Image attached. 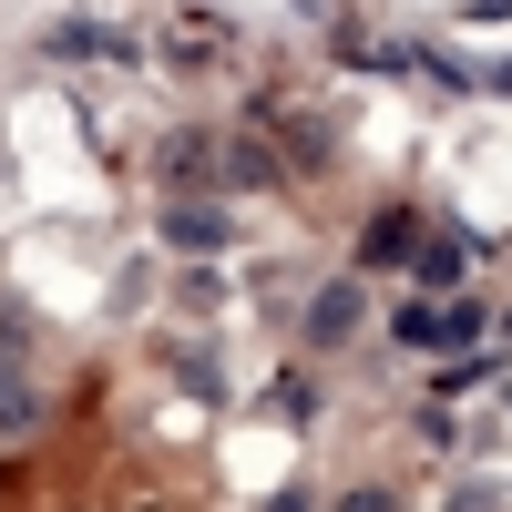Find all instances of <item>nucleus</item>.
Instances as JSON below:
<instances>
[{
	"mask_svg": "<svg viewBox=\"0 0 512 512\" xmlns=\"http://www.w3.org/2000/svg\"><path fill=\"white\" fill-rule=\"evenodd\" d=\"M482 328H492V318H482V308H461V297H451V308H441V297H400V308H390V338H400V349H420V359L472 349Z\"/></svg>",
	"mask_w": 512,
	"mask_h": 512,
	"instance_id": "nucleus-1",
	"label": "nucleus"
},
{
	"mask_svg": "<svg viewBox=\"0 0 512 512\" xmlns=\"http://www.w3.org/2000/svg\"><path fill=\"white\" fill-rule=\"evenodd\" d=\"M359 328H369V297H359V277H328V287L308 297V349H349Z\"/></svg>",
	"mask_w": 512,
	"mask_h": 512,
	"instance_id": "nucleus-2",
	"label": "nucleus"
},
{
	"mask_svg": "<svg viewBox=\"0 0 512 512\" xmlns=\"http://www.w3.org/2000/svg\"><path fill=\"white\" fill-rule=\"evenodd\" d=\"M164 246L175 256H216L226 246V205H164Z\"/></svg>",
	"mask_w": 512,
	"mask_h": 512,
	"instance_id": "nucleus-3",
	"label": "nucleus"
},
{
	"mask_svg": "<svg viewBox=\"0 0 512 512\" xmlns=\"http://www.w3.org/2000/svg\"><path fill=\"white\" fill-rule=\"evenodd\" d=\"M410 246H420V216H410V205L369 216V236H359V256H369V267H410Z\"/></svg>",
	"mask_w": 512,
	"mask_h": 512,
	"instance_id": "nucleus-4",
	"label": "nucleus"
},
{
	"mask_svg": "<svg viewBox=\"0 0 512 512\" xmlns=\"http://www.w3.org/2000/svg\"><path fill=\"white\" fill-rule=\"evenodd\" d=\"M410 277H420V297H451L461 287V236H420L410 246Z\"/></svg>",
	"mask_w": 512,
	"mask_h": 512,
	"instance_id": "nucleus-5",
	"label": "nucleus"
},
{
	"mask_svg": "<svg viewBox=\"0 0 512 512\" xmlns=\"http://www.w3.org/2000/svg\"><path fill=\"white\" fill-rule=\"evenodd\" d=\"M52 52H103V62H123L134 41H123V31H103V21H62V31H52Z\"/></svg>",
	"mask_w": 512,
	"mask_h": 512,
	"instance_id": "nucleus-6",
	"label": "nucleus"
},
{
	"mask_svg": "<svg viewBox=\"0 0 512 512\" xmlns=\"http://www.w3.org/2000/svg\"><path fill=\"white\" fill-rule=\"evenodd\" d=\"M205 154H216V144H205L195 123H185V134H164V185H195V175H205Z\"/></svg>",
	"mask_w": 512,
	"mask_h": 512,
	"instance_id": "nucleus-7",
	"label": "nucleus"
},
{
	"mask_svg": "<svg viewBox=\"0 0 512 512\" xmlns=\"http://www.w3.org/2000/svg\"><path fill=\"white\" fill-rule=\"evenodd\" d=\"M216 175H226V185H277V154H267V144H226Z\"/></svg>",
	"mask_w": 512,
	"mask_h": 512,
	"instance_id": "nucleus-8",
	"label": "nucleus"
},
{
	"mask_svg": "<svg viewBox=\"0 0 512 512\" xmlns=\"http://www.w3.org/2000/svg\"><path fill=\"white\" fill-rule=\"evenodd\" d=\"M41 420V400H31V379L21 369H0V431H31Z\"/></svg>",
	"mask_w": 512,
	"mask_h": 512,
	"instance_id": "nucleus-9",
	"label": "nucleus"
},
{
	"mask_svg": "<svg viewBox=\"0 0 512 512\" xmlns=\"http://www.w3.org/2000/svg\"><path fill=\"white\" fill-rule=\"evenodd\" d=\"M328 512H400V492H390V482H349Z\"/></svg>",
	"mask_w": 512,
	"mask_h": 512,
	"instance_id": "nucleus-10",
	"label": "nucleus"
},
{
	"mask_svg": "<svg viewBox=\"0 0 512 512\" xmlns=\"http://www.w3.org/2000/svg\"><path fill=\"white\" fill-rule=\"evenodd\" d=\"M482 93H502V103H512V62H492V72H482Z\"/></svg>",
	"mask_w": 512,
	"mask_h": 512,
	"instance_id": "nucleus-11",
	"label": "nucleus"
}]
</instances>
